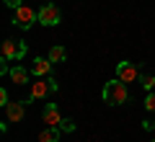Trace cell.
I'll use <instances>...</instances> for the list:
<instances>
[{"mask_svg": "<svg viewBox=\"0 0 155 142\" xmlns=\"http://www.w3.org/2000/svg\"><path fill=\"white\" fill-rule=\"evenodd\" d=\"M127 98H129V93H127V83L124 80H109L104 85V101L109 106H122V104H127Z\"/></svg>", "mask_w": 155, "mask_h": 142, "instance_id": "obj_1", "label": "cell"}, {"mask_svg": "<svg viewBox=\"0 0 155 142\" xmlns=\"http://www.w3.org/2000/svg\"><path fill=\"white\" fill-rule=\"evenodd\" d=\"M34 21H39V13L34 11L31 5H26V3H23L21 8H16L13 23H16L18 28H23V31H26V28H31V26H34Z\"/></svg>", "mask_w": 155, "mask_h": 142, "instance_id": "obj_2", "label": "cell"}, {"mask_svg": "<svg viewBox=\"0 0 155 142\" xmlns=\"http://www.w3.org/2000/svg\"><path fill=\"white\" fill-rule=\"evenodd\" d=\"M57 91V80L54 78H41V80H36L31 85V93H28V101H36V98H44V96H49V93Z\"/></svg>", "mask_w": 155, "mask_h": 142, "instance_id": "obj_3", "label": "cell"}, {"mask_svg": "<svg viewBox=\"0 0 155 142\" xmlns=\"http://www.w3.org/2000/svg\"><path fill=\"white\" fill-rule=\"evenodd\" d=\"M26 54V44L23 41H16V39H5L3 41V60L13 62V60H21Z\"/></svg>", "mask_w": 155, "mask_h": 142, "instance_id": "obj_4", "label": "cell"}, {"mask_svg": "<svg viewBox=\"0 0 155 142\" xmlns=\"http://www.w3.org/2000/svg\"><path fill=\"white\" fill-rule=\"evenodd\" d=\"M60 18H62L60 16V8L52 5V3H47V5L39 8V23H41V26H57Z\"/></svg>", "mask_w": 155, "mask_h": 142, "instance_id": "obj_5", "label": "cell"}, {"mask_svg": "<svg viewBox=\"0 0 155 142\" xmlns=\"http://www.w3.org/2000/svg\"><path fill=\"white\" fill-rule=\"evenodd\" d=\"M116 78L124 83H134L140 78V67L134 65V62H119L116 65Z\"/></svg>", "mask_w": 155, "mask_h": 142, "instance_id": "obj_6", "label": "cell"}, {"mask_svg": "<svg viewBox=\"0 0 155 142\" xmlns=\"http://www.w3.org/2000/svg\"><path fill=\"white\" fill-rule=\"evenodd\" d=\"M23 114H26V101H13V104L5 106V116L13 124H18V121L23 119Z\"/></svg>", "mask_w": 155, "mask_h": 142, "instance_id": "obj_7", "label": "cell"}, {"mask_svg": "<svg viewBox=\"0 0 155 142\" xmlns=\"http://www.w3.org/2000/svg\"><path fill=\"white\" fill-rule=\"evenodd\" d=\"M41 119H44L47 127H60L62 116H60V111H57V104H47L44 111H41Z\"/></svg>", "mask_w": 155, "mask_h": 142, "instance_id": "obj_8", "label": "cell"}, {"mask_svg": "<svg viewBox=\"0 0 155 142\" xmlns=\"http://www.w3.org/2000/svg\"><path fill=\"white\" fill-rule=\"evenodd\" d=\"M52 65H54V62L49 60V57H36V60H34V65H31V72L36 78H47L52 72Z\"/></svg>", "mask_w": 155, "mask_h": 142, "instance_id": "obj_9", "label": "cell"}, {"mask_svg": "<svg viewBox=\"0 0 155 142\" xmlns=\"http://www.w3.org/2000/svg\"><path fill=\"white\" fill-rule=\"evenodd\" d=\"M8 75H11V80L13 83H16V85H26V83H28V70H26V67H11V72H8Z\"/></svg>", "mask_w": 155, "mask_h": 142, "instance_id": "obj_10", "label": "cell"}, {"mask_svg": "<svg viewBox=\"0 0 155 142\" xmlns=\"http://www.w3.org/2000/svg\"><path fill=\"white\" fill-rule=\"evenodd\" d=\"M60 127H47L39 132V142H60Z\"/></svg>", "mask_w": 155, "mask_h": 142, "instance_id": "obj_11", "label": "cell"}, {"mask_svg": "<svg viewBox=\"0 0 155 142\" xmlns=\"http://www.w3.org/2000/svg\"><path fill=\"white\" fill-rule=\"evenodd\" d=\"M65 57H67V52L62 49V47H52L49 49V60L52 62H65Z\"/></svg>", "mask_w": 155, "mask_h": 142, "instance_id": "obj_12", "label": "cell"}, {"mask_svg": "<svg viewBox=\"0 0 155 142\" xmlns=\"http://www.w3.org/2000/svg\"><path fill=\"white\" fill-rule=\"evenodd\" d=\"M145 109H147V111H155V93H153V91H150L147 98H145Z\"/></svg>", "mask_w": 155, "mask_h": 142, "instance_id": "obj_13", "label": "cell"}, {"mask_svg": "<svg viewBox=\"0 0 155 142\" xmlns=\"http://www.w3.org/2000/svg\"><path fill=\"white\" fill-rule=\"evenodd\" d=\"M60 129H62V132H72V129H75V121H72V119H62Z\"/></svg>", "mask_w": 155, "mask_h": 142, "instance_id": "obj_14", "label": "cell"}, {"mask_svg": "<svg viewBox=\"0 0 155 142\" xmlns=\"http://www.w3.org/2000/svg\"><path fill=\"white\" fill-rule=\"evenodd\" d=\"M142 85L147 88V91H153V88H155V78H153V75H145V78H142Z\"/></svg>", "mask_w": 155, "mask_h": 142, "instance_id": "obj_15", "label": "cell"}, {"mask_svg": "<svg viewBox=\"0 0 155 142\" xmlns=\"http://www.w3.org/2000/svg\"><path fill=\"white\" fill-rule=\"evenodd\" d=\"M11 101H8V91L5 88H0V106H8Z\"/></svg>", "mask_w": 155, "mask_h": 142, "instance_id": "obj_16", "label": "cell"}, {"mask_svg": "<svg viewBox=\"0 0 155 142\" xmlns=\"http://www.w3.org/2000/svg\"><path fill=\"white\" fill-rule=\"evenodd\" d=\"M3 3H5L8 8H21L23 5V0H3Z\"/></svg>", "mask_w": 155, "mask_h": 142, "instance_id": "obj_17", "label": "cell"}, {"mask_svg": "<svg viewBox=\"0 0 155 142\" xmlns=\"http://www.w3.org/2000/svg\"><path fill=\"white\" fill-rule=\"evenodd\" d=\"M150 142H155V140H150Z\"/></svg>", "mask_w": 155, "mask_h": 142, "instance_id": "obj_18", "label": "cell"}]
</instances>
